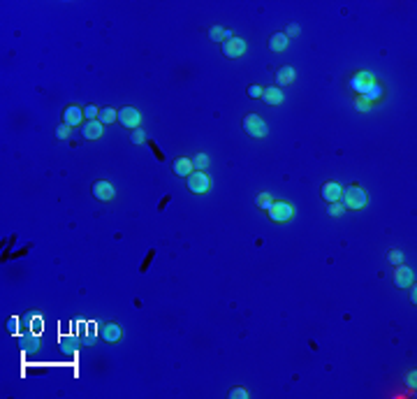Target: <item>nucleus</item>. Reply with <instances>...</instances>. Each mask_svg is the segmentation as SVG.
Instances as JSON below:
<instances>
[{
	"mask_svg": "<svg viewBox=\"0 0 417 399\" xmlns=\"http://www.w3.org/2000/svg\"><path fill=\"white\" fill-rule=\"evenodd\" d=\"M366 202H369V197H366V193L360 186H348V188H343V193H341V205H343L345 209H364Z\"/></svg>",
	"mask_w": 417,
	"mask_h": 399,
	"instance_id": "nucleus-1",
	"label": "nucleus"
},
{
	"mask_svg": "<svg viewBox=\"0 0 417 399\" xmlns=\"http://www.w3.org/2000/svg\"><path fill=\"white\" fill-rule=\"evenodd\" d=\"M294 216V209H292L290 202H285V200H278V202H274L269 209V218L274 223H287Z\"/></svg>",
	"mask_w": 417,
	"mask_h": 399,
	"instance_id": "nucleus-2",
	"label": "nucleus"
},
{
	"mask_svg": "<svg viewBox=\"0 0 417 399\" xmlns=\"http://www.w3.org/2000/svg\"><path fill=\"white\" fill-rule=\"evenodd\" d=\"M244 130L248 132L250 137H264L266 132H269V128H266L264 119L257 114H246L244 119Z\"/></svg>",
	"mask_w": 417,
	"mask_h": 399,
	"instance_id": "nucleus-3",
	"label": "nucleus"
},
{
	"mask_svg": "<svg viewBox=\"0 0 417 399\" xmlns=\"http://www.w3.org/2000/svg\"><path fill=\"white\" fill-rule=\"evenodd\" d=\"M188 190H190V193H197V195L211 190V179H208V174L195 169V172L188 177Z\"/></svg>",
	"mask_w": 417,
	"mask_h": 399,
	"instance_id": "nucleus-4",
	"label": "nucleus"
},
{
	"mask_svg": "<svg viewBox=\"0 0 417 399\" xmlns=\"http://www.w3.org/2000/svg\"><path fill=\"white\" fill-rule=\"evenodd\" d=\"M118 123L123 128L135 130V128H139V123H141V114L135 109V107H121L118 109Z\"/></svg>",
	"mask_w": 417,
	"mask_h": 399,
	"instance_id": "nucleus-5",
	"label": "nucleus"
},
{
	"mask_svg": "<svg viewBox=\"0 0 417 399\" xmlns=\"http://www.w3.org/2000/svg\"><path fill=\"white\" fill-rule=\"evenodd\" d=\"M373 84H375V79H373V74L371 72H357L352 79H350V89H352L357 95H364Z\"/></svg>",
	"mask_w": 417,
	"mask_h": 399,
	"instance_id": "nucleus-6",
	"label": "nucleus"
},
{
	"mask_svg": "<svg viewBox=\"0 0 417 399\" xmlns=\"http://www.w3.org/2000/svg\"><path fill=\"white\" fill-rule=\"evenodd\" d=\"M415 283V272L406 265H396L394 267V286L396 288H410Z\"/></svg>",
	"mask_w": 417,
	"mask_h": 399,
	"instance_id": "nucleus-7",
	"label": "nucleus"
},
{
	"mask_svg": "<svg viewBox=\"0 0 417 399\" xmlns=\"http://www.w3.org/2000/svg\"><path fill=\"white\" fill-rule=\"evenodd\" d=\"M246 42L241 40V37H229V40H225L223 42V53L227 58H239V56H244L246 53Z\"/></svg>",
	"mask_w": 417,
	"mask_h": 399,
	"instance_id": "nucleus-8",
	"label": "nucleus"
},
{
	"mask_svg": "<svg viewBox=\"0 0 417 399\" xmlns=\"http://www.w3.org/2000/svg\"><path fill=\"white\" fill-rule=\"evenodd\" d=\"M83 109L79 105H70L68 109L63 111V123L65 126H70V128H74V126H83Z\"/></svg>",
	"mask_w": 417,
	"mask_h": 399,
	"instance_id": "nucleus-9",
	"label": "nucleus"
},
{
	"mask_svg": "<svg viewBox=\"0 0 417 399\" xmlns=\"http://www.w3.org/2000/svg\"><path fill=\"white\" fill-rule=\"evenodd\" d=\"M100 336H102L107 344H116V341H121L123 330H121L118 323H107V325H102V330H100Z\"/></svg>",
	"mask_w": 417,
	"mask_h": 399,
	"instance_id": "nucleus-10",
	"label": "nucleus"
},
{
	"mask_svg": "<svg viewBox=\"0 0 417 399\" xmlns=\"http://www.w3.org/2000/svg\"><path fill=\"white\" fill-rule=\"evenodd\" d=\"M93 195L100 202H109V200L114 197V186H111L109 181H102V179H100V181L93 184Z\"/></svg>",
	"mask_w": 417,
	"mask_h": 399,
	"instance_id": "nucleus-11",
	"label": "nucleus"
},
{
	"mask_svg": "<svg viewBox=\"0 0 417 399\" xmlns=\"http://www.w3.org/2000/svg\"><path fill=\"white\" fill-rule=\"evenodd\" d=\"M81 132H83L86 139H100V137L104 135V126L98 121V119H95V121H83Z\"/></svg>",
	"mask_w": 417,
	"mask_h": 399,
	"instance_id": "nucleus-12",
	"label": "nucleus"
},
{
	"mask_svg": "<svg viewBox=\"0 0 417 399\" xmlns=\"http://www.w3.org/2000/svg\"><path fill=\"white\" fill-rule=\"evenodd\" d=\"M341 193H343V188H341V184H336V181H327V184L322 186V197L327 200V202H339Z\"/></svg>",
	"mask_w": 417,
	"mask_h": 399,
	"instance_id": "nucleus-13",
	"label": "nucleus"
},
{
	"mask_svg": "<svg viewBox=\"0 0 417 399\" xmlns=\"http://www.w3.org/2000/svg\"><path fill=\"white\" fill-rule=\"evenodd\" d=\"M287 44H290V40H287L285 33H274L271 40H269V49L274 53H283L287 49Z\"/></svg>",
	"mask_w": 417,
	"mask_h": 399,
	"instance_id": "nucleus-14",
	"label": "nucleus"
},
{
	"mask_svg": "<svg viewBox=\"0 0 417 399\" xmlns=\"http://www.w3.org/2000/svg\"><path fill=\"white\" fill-rule=\"evenodd\" d=\"M172 167H174V174H178V177H190L193 174V160L190 158H176L172 163Z\"/></svg>",
	"mask_w": 417,
	"mask_h": 399,
	"instance_id": "nucleus-15",
	"label": "nucleus"
},
{
	"mask_svg": "<svg viewBox=\"0 0 417 399\" xmlns=\"http://www.w3.org/2000/svg\"><path fill=\"white\" fill-rule=\"evenodd\" d=\"M262 98H264V102H269V105H283V91L278 89V86H269V89H262Z\"/></svg>",
	"mask_w": 417,
	"mask_h": 399,
	"instance_id": "nucleus-16",
	"label": "nucleus"
},
{
	"mask_svg": "<svg viewBox=\"0 0 417 399\" xmlns=\"http://www.w3.org/2000/svg\"><path fill=\"white\" fill-rule=\"evenodd\" d=\"M294 81V68H290V65H285V68L276 70V84L278 86H287Z\"/></svg>",
	"mask_w": 417,
	"mask_h": 399,
	"instance_id": "nucleus-17",
	"label": "nucleus"
},
{
	"mask_svg": "<svg viewBox=\"0 0 417 399\" xmlns=\"http://www.w3.org/2000/svg\"><path fill=\"white\" fill-rule=\"evenodd\" d=\"M98 121L102 123V126H109V123L118 121V111H116L114 107H102L98 114Z\"/></svg>",
	"mask_w": 417,
	"mask_h": 399,
	"instance_id": "nucleus-18",
	"label": "nucleus"
},
{
	"mask_svg": "<svg viewBox=\"0 0 417 399\" xmlns=\"http://www.w3.org/2000/svg\"><path fill=\"white\" fill-rule=\"evenodd\" d=\"M232 37V33L227 31V28L223 26H211L208 28V40H214V42H225V40H229Z\"/></svg>",
	"mask_w": 417,
	"mask_h": 399,
	"instance_id": "nucleus-19",
	"label": "nucleus"
},
{
	"mask_svg": "<svg viewBox=\"0 0 417 399\" xmlns=\"http://www.w3.org/2000/svg\"><path fill=\"white\" fill-rule=\"evenodd\" d=\"M364 98L369 100V102H373V100H380V98H382V86L378 84V81H375V84L371 86V89L364 93Z\"/></svg>",
	"mask_w": 417,
	"mask_h": 399,
	"instance_id": "nucleus-20",
	"label": "nucleus"
},
{
	"mask_svg": "<svg viewBox=\"0 0 417 399\" xmlns=\"http://www.w3.org/2000/svg\"><path fill=\"white\" fill-rule=\"evenodd\" d=\"M193 167L197 169V172H204V169L208 167V156L206 153H197V156L193 158Z\"/></svg>",
	"mask_w": 417,
	"mask_h": 399,
	"instance_id": "nucleus-21",
	"label": "nucleus"
},
{
	"mask_svg": "<svg viewBox=\"0 0 417 399\" xmlns=\"http://www.w3.org/2000/svg\"><path fill=\"white\" fill-rule=\"evenodd\" d=\"M255 202H257V207H260V209H264V211H269V209H271V205H274V200H271V195H269V193H260V195H257Z\"/></svg>",
	"mask_w": 417,
	"mask_h": 399,
	"instance_id": "nucleus-22",
	"label": "nucleus"
},
{
	"mask_svg": "<svg viewBox=\"0 0 417 399\" xmlns=\"http://www.w3.org/2000/svg\"><path fill=\"white\" fill-rule=\"evenodd\" d=\"M345 211V207L341 205V202H329V207H327V214L329 216H334V218H339L341 214Z\"/></svg>",
	"mask_w": 417,
	"mask_h": 399,
	"instance_id": "nucleus-23",
	"label": "nucleus"
},
{
	"mask_svg": "<svg viewBox=\"0 0 417 399\" xmlns=\"http://www.w3.org/2000/svg\"><path fill=\"white\" fill-rule=\"evenodd\" d=\"M371 105H373V102H369L364 95H357V100H354V109L357 111H369Z\"/></svg>",
	"mask_w": 417,
	"mask_h": 399,
	"instance_id": "nucleus-24",
	"label": "nucleus"
},
{
	"mask_svg": "<svg viewBox=\"0 0 417 399\" xmlns=\"http://www.w3.org/2000/svg\"><path fill=\"white\" fill-rule=\"evenodd\" d=\"M98 114H100L98 105H86V109H83V119H86V121H95Z\"/></svg>",
	"mask_w": 417,
	"mask_h": 399,
	"instance_id": "nucleus-25",
	"label": "nucleus"
},
{
	"mask_svg": "<svg viewBox=\"0 0 417 399\" xmlns=\"http://www.w3.org/2000/svg\"><path fill=\"white\" fill-rule=\"evenodd\" d=\"M387 260H390V265H401V260H403V253L401 251H390L387 253Z\"/></svg>",
	"mask_w": 417,
	"mask_h": 399,
	"instance_id": "nucleus-26",
	"label": "nucleus"
},
{
	"mask_svg": "<svg viewBox=\"0 0 417 399\" xmlns=\"http://www.w3.org/2000/svg\"><path fill=\"white\" fill-rule=\"evenodd\" d=\"M146 142V132L141 128H135L132 130V144H144Z\"/></svg>",
	"mask_w": 417,
	"mask_h": 399,
	"instance_id": "nucleus-27",
	"label": "nucleus"
},
{
	"mask_svg": "<svg viewBox=\"0 0 417 399\" xmlns=\"http://www.w3.org/2000/svg\"><path fill=\"white\" fill-rule=\"evenodd\" d=\"M229 399H248V390H246V388L229 390Z\"/></svg>",
	"mask_w": 417,
	"mask_h": 399,
	"instance_id": "nucleus-28",
	"label": "nucleus"
},
{
	"mask_svg": "<svg viewBox=\"0 0 417 399\" xmlns=\"http://www.w3.org/2000/svg\"><path fill=\"white\" fill-rule=\"evenodd\" d=\"M70 130H72V128L63 123V126L56 128V137H58V139H68V137H70Z\"/></svg>",
	"mask_w": 417,
	"mask_h": 399,
	"instance_id": "nucleus-29",
	"label": "nucleus"
},
{
	"mask_svg": "<svg viewBox=\"0 0 417 399\" xmlns=\"http://www.w3.org/2000/svg\"><path fill=\"white\" fill-rule=\"evenodd\" d=\"M248 95H250V98H262V86L253 84V86L248 89Z\"/></svg>",
	"mask_w": 417,
	"mask_h": 399,
	"instance_id": "nucleus-30",
	"label": "nucleus"
},
{
	"mask_svg": "<svg viewBox=\"0 0 417 399\" xmlns=\"http://www.w3.org/2000/svg\"><path fill=\"white\" fill-rule=\"evenodd\" d=\"M297 33H299V26H297V23H290V26H287V31H285L287 40H290V37H294Z\"/></svg>",
	"mask_w": 417,
	"mask_h": 399,
	"instance_id": "nucleus-31",
	"label": "nucleus"
},
{
	"mask_svg": "<svg viewBox=\"0 0 417 399\" xmlns=\"http://www.w3.org/2000/svg\"><path fill=\"white\" fill-rule=\"evenodd\" d=\"M410 302H412V304H415V302H417V290H415V283H412V293H410Z\"/></svg>",
	"mask_w": 417,
	"mask_h": 399,
	"instance_id": "nucleus-32",
	"label": "nucleus"
}]
</instances>
